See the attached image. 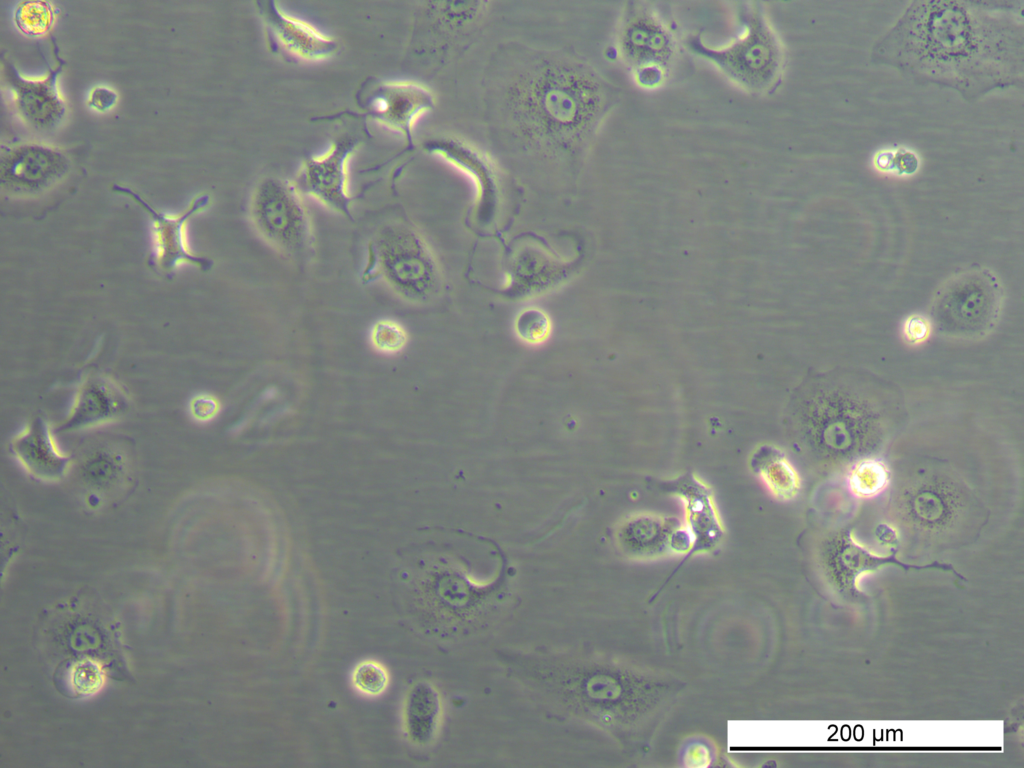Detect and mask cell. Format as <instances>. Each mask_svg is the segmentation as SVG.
Masks as SVG:
<instances>
[{
  "label": "cell",
  "mask_w": 1024,
  "mask_h": 768,
  "mask_svg": "<svg viewBox=\"0 0 1024 768\" xmlns=\"http://www.w3.org/2000/svg\"><path fill=\"white\" fill-rule=\"evenodd\" d=\"M483 116L492 156L523 176L576 178L619 101L574 51L502 43L486 64Z\"/></svg>",
  "instance_id": "cell-1"
},
{
  "label": "cell",
  "mask_w": 1024,
  "mask_h": 768,
  "mask_svg": "<svg viewBox=\"0 0 1024 768\" xmlns=\"http://www.w3.org/2000/svg\"><path fill=\"white\" fill-rule=\"evenodd\" d=\"M995 3L917 2L880 43L877 55L916 79L965 96L1022 75V31L1012 9Z\"/></svg>",
  "instance_id": "cell-2"
},
{
  "label": "cell",
  "mask_w": 1024,
  "mask_h": 768,
  "mask_svg": "<svg viewBox=\"0 0 1024 768\" xmlns=\"http://www.w3.org/2000/svg\"><path fill=\"white\" fill-rule=\"evenodd\" d=\"M501 656L509 671L545 703L623 742L644 736L678 691L667 676L606 657Z\"/></svg>",
  "instance_id": "cell-3"
},
{
  "label": "cell",
  "mask_w": 1024,
  "mask_h": 768,
  "mask_svg": "<svg viewBox=\"0 0 1024 768\" xmlns=\"http://www.w3.org/2000/svg\"><path fill=\"white\" fill-rule=\"evenodd\" d=\"M887 403L870 383L820 376L796 396L790 426L818 462L843 465L868 455L884 438Z\"/></svg>",
  "instance_id": "cell-4"
},
{
  "label": "cell",
  "mask_w": 1024,
  "mask_h": 768,
  "mask_svg": "<svg viewBox=\"0 0 1024 768\" xmlns=\"http://www.w3.org/2000/svg\"><path fill=\"white\" fill-rule=\"evenodd\" d=\"M743 32L723 47L707 45L699 35L686 38L687 49L712 63L732 82L757 95L772 93L780 84L785 56L781 41L760 2L738 8Z\"/></svg>",
  "instance_id": "cell-5"
},
{
  "label": "cell",
  "mask_w": 1024,
  "mask_h": 768,
  "mask_svg": "<svg viewBox=\"0 0 1024 768\" xmlns=\"http://www.w3.org/2000/svg\"><path fill=\"white\" fill-rule=\"evenodd\" d=\"M365 283L380 280L399 297L413 302L430 300L440 287L434 256L423 237L409 224L383 225L367 247Z\"/></svg>",
  "instance_id": "cell-6"
},
{
  "label": "cell",
  "mask_w": 1024,
  "mask_h": 768,
  "mask_svg": "<svg viewBox=\"0 0 1024 768\" xmlns=\"http://www.w3.org/2000/svg\"><path fill=\"white\" fill-rule=\"evenodd\" d=\"M487 1H429L416 9L408 56L437 72L467 48L489 13Z\"/></svg>",
  "instance_id": "cell-7"
},
{
  "label": "cell",
  "mask_w": 1024,
  "mask_h": 768,
  "mask_svg": "<svg viewBox=\"0 0 1024 768\" xmlns=\"http://www.w3.org/2000/svg\"><path fill=\"white\" fill-rule=\"evenodd\" d=\"M249 216L258 235L285 257L302 261L310 255L312 223L294 182L277 176L261 179L251 194Z\"/></svg>",
  "instance_id": "cell-8"
},
{
  "label": "cell",
  "mask_w": 1024,
  "mask_h": 768,
  "mask_svg": "<svg viewBox=\"0 0 1024 768\" xmlns=\"http://www.w3.org/2000/svg\"><path fill=\"white\" fill-rule=\"evenodd\" d=\"M615 52L643 88H658L667 79L678 44L670 25L644 2L626 3L615 35Z\"/></svg>",
  "instance_id": "cell-9"
},
{
  "label": "cell",
  "mask_w": 1024,
  "mask_h": 768,
  "mask_svg": "<svg viewBox=\"0 0 1024 768\" xmlns=\"http://www.w3.org/2000/svg\"><path fill=\"white\" fill-rule=\"evenodd\" d=\"M1002 291L985 270L966 271L948 281L935 298L932 324L948 335L975 338L997 321Z\"/></svg>",
  "instance_id": "cell-10"
},
{
  "label": "cell",
  "mask_w": 1024,
  "mask_h": 768,
  "mask_svg": "<svg viewBox=\"0 0 1024 768\" xmlns=\"http://www.w3.org/2000/svg\"><path fill=\"white\" fill-rule=\"evenodd\" d=\"M363 117L402 135L413 146L417 120L434 109L436 100L426 85L411 80H365L355 95Z\"/></svg>",
  "instance_id": "cell-11"
},
{
  "label": "cell",
  "mask_w": 1024,
  "mask_h": 768,
  "mask_svg": "<svg viewBox=\"0 0 1024 768\" xmlns=\"http://www.w3.org/2000/svg\"><path fill=\"white\" fill-rule=\"evenodd\" d=\"M71 166L68 153L56 146L40 142L2 144L1 190L13 197L39 196L62 181Z\"/></svg>",
  "instance_id": "cell-12"
},
{
  "label": "cell",
  "mask_w": 1024,
  "mask_h": 768,
  "mask_svg": "<svg viewBox=\"0 0 1024 768\" xmlns=\"http://www.w3.org/2000/svg\"><path fill=\"white\" fill-rule=\"evenodd\" d=\"M966 504L965 494L956 482L934 473L909 480L896 499L901 519L926 533L951 528L963 515Z\"/></svg>",
  "instance_id": "cell-13"
},
{
  "label": "cell",
  "mask_w": 1024,
  "mask_h": 768,
  "mask_svg": "<svg viewBox=\"0 0 1024 768\" xmlns=\"http://www.w3.org/2000/svg\"><path fill=\"white\" fill-rule=\"evenodd\" d=\"M361 142L360 135L342 133L334 138L326 152L306 158L294 181L300 193L352 219L348 163Z\"/></svg>",
  "instance_id": "cell-14"
},
{
  "label": "cell",
  "mask_w": 1024,
  "mask_h": 768,
  "mask_svg": "<svg viewBox=\"0 0 1024 768\" xmlns=\"http://www.w3.org/2000/svg\"><path fill=\"white\" fill-rule=\"evenodd\" d=\"M51 42L55 65L49 67L42 78L22 75L8 58L1 56L3 81L11 92L16 114L26 125L39 132H48L58 127L67 110L57 86L65 61L59 55L54 37H51Z\"/></svg>",
  "instance_id": "cell-15"
},
{
  "label": "cell",
  "mask_w": 1024,
  "mask_h": 768,
  "mask_svg": "<svg viewBox=\"0 0 1024 768\" xmlns=\"http://www.w3.org/2000/svg\"><path fill=\"white\" fill-rule=\"evenodd\" d=\"M111 189L132 199L152 220L154 250L149 258V265L154 270L168 275L185 262L204 272L212 267L213 262L209 258L194 254L190 250L184 230L187 221L209 204L208 194L197 195L183 212L169 215L158 211L129 187L115 184Z\"/></svg>",
  "instance_id": "cell-16"
},
{
  "label": "cell",
  "mask_w": 1024,
  "mask_h": 768,
  "mask_svg": "<svg viewBox=\"0 0 1024 768\" xmlns=\"http://www.w3.org/2000/svg\"><path fill=\"white\" fill-rule=\"evenodd\" d=\"M423 150L466 175L476 190V217L490 222L500 200L501 167L494 157L474 144L451 135H438L422 143Z\"/></svg>",
  "instance_id": "cell-17"
},
{
  "label": "cell",
  "mask_w": 1024,
  "mask_h": 768,
  "mask_svg": "<svg viewBox=\"0 0 1024 768\" xmlns=\"http://www.w3.org/2000/svg\"><path fill=\"white\" fill-rule=\"evenodd\" d=\"M255 10L271 51L293 62H320L334 56L339 42L310 23L287 14L277 2L258 0Z\"/></svg>",
  "instance_id": "cell-18"
},
{
  "label": "cell",
  "mask_w": 1024,
  "mask_h": 768,
  "mask_svg": "<svg viewBox=\"0 0 1024 768\" xmlns=\"http://www.w3.org/2000/svg\"><path fill=\"white\" fill-rule=\"evenodd\" d=\"M616 544L627 558L654 561L689 554L693 537L677 518L651 513L629 517L617 529Z\"/></svg>",
  "instance_id": "cell-19"
},
{
  "label": "cell",
  "mask_w": 1024,
  "mask_h": 768,
  "mask_svg": "<svg viewBox=\"0 0 1024 768\" xmlns=\"http://www.w3.org/2000/svg\"><path fill=\"white\" fill-rule=\"evenodd\" d=\"M657 487L682 499L685 507L686 527L693 537L689 558L713 551L724 537V526L717 511L711 488L694 473L686 472L674 479L662 481Z\"/></svg>",
  "instance_id": "cell-20"
},
{
  "label": "cell",
  "mask_w": 1024,
  "mask_h": 768,
  "mask_svg": "<svg viewBox=\"0 0 1024 768\" xmlns=\"http://www.w3.org/2000/svg\"><path fill=\"white\" fill-rule=\"evenodd\" d=\"M10 451L28 474L45 482L62 479L71 466L70 456L59 448L42 418L32 420L11 439Z\"/></svg>",
  "instance_id": "cell-21"
},
{
  "label": "cell",
  "mask_w": 1024,
  "mask_h": 768,
  "mask_svg": "<svg viewBox=\"0 0 1024 768\" xmlns=\"http://www.w3.org/2000/svg\"><path fill=\"white\" fill-rule=\"evenodd\" d=\"M128 407L126 394L113 380L90 375L80 385L60 432L102 425L120 417Z\"/></svg>",
  "instance_id": "cell-22"
},
{
  "label": "cell",
  "mask_w": 1024,
  "mask_h": 768,
  "mask_svg": "<svg viewBox=\"0 0 1024 768\" xmlns=\"http://www.w3.org/2000/svg\"><path fill=\"white\" fill-rule=\"evenodd\" d=\"M825 563L834 583L842 591L851 593L855 592V581L859 574L887 564H894L903 569L940 568L952 571L957 577L962 578L951 565L938 562L925 566L902 563L896 559L895 551L889 557H877L855 543L848 532L839 535L828 545Z\"/></svg>",
  "instance_id": "cell-23"
},
{
  "label": "cell",
  "mask_w": 1024,
  "mask_h": 768,
  "mask_svg": "<svg viewBox=\"0 0 1024 768\" xmlns=\"http://www.w3.org/2000/svg\"><path fill=\"white\" fill-rule=\"evenodd\" d=\"M441 717V698L429 682L414 684L405 699L403 727L408 740L420 747L432 743Z\"/></svg>",
  "instance_id": "cell-24"
},
{
  "label": "cell",
  "mask_w": 1024,
  "mask_h": 768,
  "mask_svg": "<svg viewBox=\"0 0 1024 768\" xmlns=\"http://www.w3.org/2000/svg\"><path fill=\"white\" fill-rule=\"evenodd\" d=\"M750 467L779 500H791L797 495L799 476L780 449L771 445L758 447L751 455Z\"/></svg>",
  "instance_id": "cell-25"
},
{
  "label": "cell",
  "mask_w": 1024,
  "mask_h": 768,
  "mask_svg": "<svg viewBox=\"0 0 1024 768\" xmlns=\"http://www.w3.org/2000/svg\"><path fill=\"white\" fill-rule=\"evenodd\" d=\"M55 7L49 1L28 0L19 2L13 13L17 29L24 35L40 37L47 34L54 25Z\"/></svg>",
  "instance_id": "cell-26"
},
{
  "label": "cell",
  "mask_w": 1024,
  "mask_h": 768,
  "mask_svg": "<svg viewBox=\"0 0 1024 768\" xmlns=\"http://www.w3.org/2000/svg\"><path fill=\"white\" fill-rule=\"evenodd\" d=\"M516 335L530 345L544 343L551 335L552 322L546 312L539 308L527 307L521 310L514 321Z\"/></svg>",
  "instance_id": "cell-27"
},
{
  "label": "cell",
  "mask_w": 1024,
  "mask_h": 768,
  "mask_svg": "<svg viewBox=\"0 0 1024 768\" xmlns=\"http://www.w3.org/2000/svg\"><path fill=\"white\" fill-rule=\"evenodd\" d=\"M351 679L353 686L361 694L376 697L387 689L389 673L379 661L367 659L355 666Z\"/></svg>",
  "instance_id": "cell-28"
},
{
  "label": "cell",
  "mask_w": 1024,
  "mask_h": 768,
  "mask_svg": "<svg viewBox=\"0 0 1024 768\" xmlns=\"http://www.w3.org/2000/svg\"><path fill=\"white\" fill-rule=\"evenodd\" d=\"M370 342L373 348L383 354L401 352L408 342L406 329L392 319L376 321L370 330Z\"/></svg>",
  "instance_id": "cell-29"
},
{
  "label": "cell",
  "mask_w": 1024,
  "mask_h": 768,
  "mask_svg": "<svg viewBox=\"0 0 1024 768\" xmlns=\"http://www.w3.org/2000/svg\"><path fill=\"white\" fill-rule=\"evenodd\" d=\"M71 688L80 694L89 695L101 689L104 676L100 666L93 661L84 660L75 664L69 672Z\"/></svg>",
  "instance_id": "cell-30"
},
{
  "label": "cell",
  "mask_w": 1024,
  "mask_h": 768,
  "mask_svg": "<svg viewBox=\"0 0 1024 768\" xmlns=\"http://www.w3.org/2000/svg\"><path fill=\"white\" fill-rule=\"evenodd\" d=\"M932 331V321L919 313L908 315L901 326L902 337L911 346L924 344L930 338Z\"/></svg>",
  "instance_id": "cell-31"
},
{
  "label": "cell",
  "mask_w": 1024,
  "mask_h": 768,
  "mask_svg": "<svg viewBox=\"0 0 1024 768\" xmlns=\"http://www.w3.org/2000/svg\"><path fill=\"white\" fill-rule=\"evenodd\" d=\"M110 456L109 454H100L88 463L86 472L93 482L106 484L116 480V476L121 470V463L116 457L113 456L111 459Z\"/></svg>",
  "instance_id": "cell-32"
},
{
  "label": "cell",
  "mask_w": 1024,
  "mask_h": 768,
  "mask_svg": "<svg viewBox=\"0 0 1024 768\" xmlns=\"http://www.w3.org/2000/svg\"><path fill=\"white\" fill-rule=\"evenodd\" d=\"M221 405L219 400L207 393H202L194 396L189 403V412L191 417L201 423H206L213 420L220 412Z\"/></svg>",
  "instance_id": "cell-33"
},
{
  "label": "cell",
  "mask_w": 1024,
  "mask_h": 768,
  "mask_svg": "<svg viewBox=\"0 0 1024 768\" xmlns=\"http://www.w3.org/2000/svg\"><path fill=\"white\" fill-rule=\"evenodd\" d=\"M711 745L705 740L696 739L687 743L683 752V762L686 766H707L713 761Z\"/></svg>",
  "instance_id": "cell-34"
},
{
  "label": "cell",
  "mask_w": 1024,
  "mask_h": 768,
  "mask_svg": "<svg viewBox=\"0 0 1024 768\" xmlns=\"http://www.w3.org/2000/svg\"><path fill=\"white\" fill-rule=\"evenodd\" d=\"M117 100L118 94L114 89L107 86H96L90 90L87 104L99 112H105L111 109Z\"/></svg>",
  "instance_id": "cell-35"
}]
</instances>
